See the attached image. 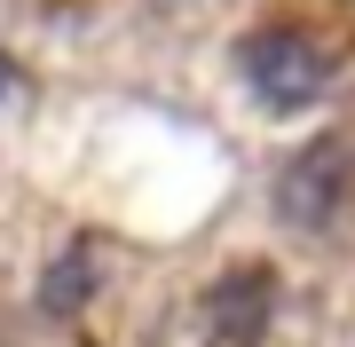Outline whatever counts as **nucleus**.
<instances>
[{
    "label": "nucleus",
    "mask_w": 355,
    "mask_h": 347,
    "mask_svg": "<svg viewBox=\"0 0 355 347\" xmlns=\"http://www.w3.org/2000/svg\"><path fill=\"white\" fill-rule=\"evenodd\" d=\"M245 79H253V95L268 111H300V103H316V95L340 79V48H331L324 32H300V24H268L245 39Z\"/></svg>",
    "instance_id": "obj_1"
},
{
    "label": "nucleus",
    "mask_w": 355,
    "mask_h": 347,
    "mask_svg": "<svg viewBox=\"0 0 355 347\" xmlns=\"http://www.w3.org/2000/svg\"><path fill=\"white\" fill-rule=\"evenodd\" d=\"M355 197V134H316L277 174V221L284 229H331Z\"/></svg>",
    "instance_id": "obj_2"
},
{
    "label": "nucleus",
    "mask_w": 355,
    "mask_h": 347,
    "mask_svg": "<svg viewBox=\"0 0 355 347\" xmlns=\"http://www.w3.org/2000/svg\"><path fill=\"white\" fill-rule=\"evenodd\" d=\"M268 316H277V269L268 260H245V269H229L205 292V332H214V347H261Z\"/></svg>",
    "instance_id": "obj_3"
},
{
    "label": "nucleus",
    "mask_w": 355,
    "mask_h": 347,
    "mask_svg": "<svg viewBox=\"0 0 355 347\" xmlns=\"http://www.w3.org/2000/svg\"><path fill=\"white\" fill-rule=\"evenodd\" d=\"M95 276H103L95 269V237H71L64 253L48 260V276H40V308L48 316H79L95 300Z\"/></svg>",
    "instance_id": "obj_4"
},
{
    "label": "nucleus",
    "mask_w": 355,
    "mask_h": 347,
    "mask_svg": "<svg viewBox=\"0 0 355 347\" xmlns=\"http://www.w3.org/2000/svg\"><path fill=\"white\" fill-rule=\"evenodd\" d=\"M8 95H16V55L0 48V103H8Z\"/></svg>",
    "instance_id": "obj_5"
}]
</instances>
